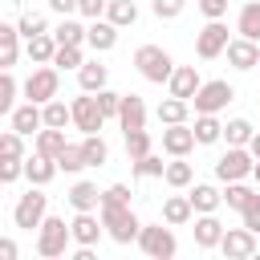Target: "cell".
Instances as JSON below:
<instances>
[{"instance_id": "6da1fadb", "label": "cell", "mask_w": 260, "mask_h": 260, "mask_svg": "<svg viewBox=\"0 0 260 260\" xmlns=\"http://www.w3.org/2000/svg\"><path fill=\"white\" fill-rule=\"evenodd\" d=\"M98 211H102L106 236H110L114 244H130V240H138L142 223H138V215H134V207H130V203H102Z\"/></svg>"}, {"instance_id": "7a4b0ae2", "label": "cell", "mask_w": 260, "mask_h": 260, "mask_svg": "<svg viewBox=\"0 0 260 260\" xmlns=\"http://www.w3.org/2000/svg\"><path fill=\"white\" fill-rule=\"evenodd\" d=\"M134 69H138L146 81L162 85V81H171L175 61H171V53H167L162 45H138V49H134Z\"/></svg>"}, {"instance_id": "3957f363", "label": "cell", "mask_w": 260, "mask_h": 260, "mask_svg": "<svg viewBox=\"0 0 260 260\" xmlns=\"http://www.w3.org/2000/svg\"><path fill=\"white\" fill-rule=\"evenodd\" d=\"M69 240H73V228H69L61 215H45V223L37 228V256L57 260V256H65Z\"/></svg>"}, {"instance_id": "277c9868", "label": "cell", "mask_w": 260, "mask_h": 260, "mask_svg": "<svg viewBox=\"0 0 260 260\" xmlns=\"http://www.w3.org/2000/svg\"><path fill=\"white\" fill-rule=\"evenodd\" d=\"M45 215H49V195L32 183V187L16 199V207H12V223H16V228H24V232H32V228H41V223H45Z\"/></svg>"}, {"instance_id": "5b68a950", "label": "cell", "mask_w": 260, "mask_h": 260, "mask_svg": "<svg viewBox=\"0 0 260 260\" xmlns=\"http://www.w3.org/2000/svg\"><path fill=\"white\" fill-rule=\"evenodd\" d=\"M256 171V154L248 146H228L219 158H215V179L219 183H236V179H248Z\"/></svg>"}, {"instance_id": "8992f818", "label": "cell", "mask_w": 260, "mask_h": 260, "mask_svg": "<svg viewBox=\"0 0 260 260\" xmlns=\"http://www.w3.org/2000/svg\"><path fill=\"white\" fill-rule=\"evenodd\" d=\"M138 248H142L150 260H171V256L179 252V240H175L171 223H167V228H162V223H142V232H138Z\"/></svg>"}, {"instance_id": "52a82bcc", "label": "cell", "mask_w": 260, "mask_h": 260, "mask_svg": "<svg viewBox=\"0 0 260 260\" xmlns=\"http://www.w3.org/2000/svg\"><path fill=\"white\" fill-rule=\"evenodd\" d=\"M57 89H61V69L57 65H37L32 73H28V81L20 85V93L28 98V102H53L57 98Z\"/></svg>"}, {"instance_id": "ba28073f", "label": "cell", "mask_w": 260, "mask_h": 260, "mask_svg": "<svg viewBox=\"0 0 260 260\" xmlns=\"http://www.w3.org/2000/svg\"><path fill=\"white\" fill-rule=\"evenodd\" d=\"M69 106H73V126H77L81 134H98V130L110 122V118L102 114V106H98V93H85V89H81V98H73Z\"/></svg>"}, {"instance_id": "9c48e42d", "label": "cell", "mask_w": 260, "mask_h": 260, "mask_svg": "<svg viewBox=\"0 0 260 260\" xmlns=\"http://www.w3.org/2000/svg\"><path fill=\"white\" fill-rule=\"evenodd\" d=\"M228 24L223 20H207L203 28H199V37H195V53L203 57V61H211V57H219V53H228Z\"/></svg>"}, {"instance_id": "30bf717a", "label": "cell", "mask_w": 260, "mask_h": 260, "mask_svg": "<svg viewBox=\"0 0 260 260\" xmlns=\"http://www.w3.org/2000/svg\"><path fill=\"white\" fill-rule=\"evenodd\" d=\"M232 98H236V89H232L228 81H203L191 102H195V114H219Z\"/></svg>"}, {"instance_id": "8fae6325", "label": "cell", "mask_w": 260, "mask_h": 260, "mask_svg": "<svg viewBox=\"0 0 260 260\" xmlns=\"http://www.w3.org/2000/svg\"><path fill=\"white\" fill-rule=\"evenodd\" d=\"M195 146H199V138H195V126H187V122H175V126H167V130H162V150H167L171 158H187Z\"/></svg>"}, {"instance_id": "7c38bea8", "label": "cell", "mask_w": 260, "mask_h": 260, "mask_svg": "<svg viewBox=\"0 0 260 260\" xmlns=\"http://www.w3.org/2000/svg\"><path fill=\"white\" fill-rule=\"evenodd\" d=\"M219 252H223L228 260H248V256H256V232H252V228H228L223 240H219Z\"/></svg>"}, {"instance_id": "4fadbf2b", "label": "cell", "mask_w": 260, "mask_h": 260, "mask_svg": "<svg viewBox=\"0 0 260 260\" xmlns=\"http://www.w3.org/2000/svg\"><path fill=\"white\" fill-rule=\"evenodd\" d=\"M8 126H12V130H20L24 138H37V130L45 126V106L24 98V106H16V110L8 114Z\"/></svg>"}, {"instance_id": "5bb4252c", "label": "cell", "mask_w": 260, "mask_h": 260, "mask_svg": "<svg viewBox=\"0 0 260 260\" xmlns=\"http://www.w3.org/2000/svg\"><path fill=\"white\" fill-rule=\"evenodd\" d=\"M228 65H232V69H240V73L256 69V65H260V41L232 37V41H228Z\"/></svg>"}, {"instance_id": "9a60e30c", "label": "cell", "mask_w": 260, "mask_h": 260, "mask_svg": "<svg viewBox=\"0 0 260 260\" xmlns=\"http://www.w3.org/2000/svg\"><path fill=\"white\" fill-rule=\"evenodd\" d=\"M69 228H73V244H85V248H93V244L106 236V223H102L93 211H77V215L69 219Z\"/></svg>"}, {"instance_id": "2e32d148", "label": "cell", "mask_w": 260, "mask_h": 260, "mask_svg": "<svg viewBox=\"0 0 260 260\" xmlns=\"http://www.w3.org/2000/svg\"><path fill=\"white\" fill-rule=\"evenodd\" d=\"M118 126H122V134H130V130H146V102H142L138 93H122Z\"/></svg>"}, {"instance_id": "e0dca14e", "label": "cell", "mask_w": 260, "mask_h": 260, "mask_svg": "<svg viewBox=\"0 0 260 260\" xmlns=\"http://www.w3.org/2000/svg\"><path fill=\"white\" fill-rule=\"evenodd\" d=\"M199 85H203V77H199L195 65H175V73H171V81H167V89H171L175 98H187V102L199 93Z\"/></svg>"}, {"instance_id": "ac0fdd59", "label": "cell", "mask_w": 260, "mask_h": 260, "mask_svg": "<svg viewBox=\"0 0 260 260\" xmlns=\"http://www.w3.org/2000/svg\"><path fill=\"white\" fill-rule=\"evenodd\" d=\"M191 232H195V248H203V252H207V248H219V240H223V232H228V228L215 219V211H203V215L195 219V228H191Z\"/></svg>"}, {"instance_id": "d6986e66", "label": "cell", "mask_w": 260, "mask_h": 260, "mask_svg": "<svg viewBox=\"0 0 260 260\" xmlns=\"http://www.w3.org/2000/svg\"><path fill=\"white\" fill-rule=\"evenodd\" d=\"M85 45L93 49V53H110L114 45H118V24L114 20H89V37H85Z\"/></svg>"}, {"instance_id": "ffe728a7", "label": "cell", "mask_w": 260, "mask_h": 260, "mask_svg": "<svg viewBox=\"0 0 260 260\" xmlns=\"http://www.w3.org/2000/svg\"><path fill=\"white\" fill-rule=\"evenodd\" d=\"M65 199H69L73 211H98V207H102V191H98L93 183H85V179H77V183L65 191Z\"/></svg>"}, {"instance_id": "44dd1931", "label": "cell", "mask_w": 260, "mask_h": 260, "mask_svg": "<svg viewBox=\"0 0 260 260\" xmlns=\"http://www.w3.org/2000/svg\"><path fill=\"white\" fill-rule=\"evenodd\" d=\"M57 171H61V167H57V158H49V154H37V150H32V158H24V179L37 183V187L53 183Z\"/></svg>"}, {"instance_id": "7402d4cb", "label": "cell", "mask_w": 260, "mask_h": 260, "mask_svg": "<svg viewBox=\"0 0 260 260\" xmlns=\"http://www.w3.org/2000/svg\"><path fill=\"white\" fill-rule=\"evenodd\" d=\"M191 215H195L191 195H167V199H162V223L183 228V223H191Z\"/></svg>"}, {"instance_id": "603a6c76", "label": "cell", "mask_w": 260, "mask_h": 260, "mask_svg": "<svg viewBox=\"0 0 260 260\" xmlns=\"http://www.w3.org/2000/svg\"><path fill=\"white\" fill-rule=\"evenodd\" d=\"M65 146H69V138H65V130H57V126H41L37 138H32V150H37V154H49V158H57Z\"/></svg>"}, {"instance_id": "cb8c5ba5", "label": "cell", "mask_w": 260, "mask_h": 260, "mask_svg": "<svg viewBox=\"0 0 260 260\" xmlns=\"http://www.w3.org/2000/svg\"><path fill=\"white\" fill-rule=\"evenodd\" d=\"M24 53H28V61H37V65H53V57H57V37H53V32L28 37V41H24Z\"/></svg>"}, {"instance_id": "d4e9b609", "label": "cell", "mask_w": 260, "mask_h": 260, "mask_svg": "<svg viewBox=\"0 0 260 260\" xmlns=\"http://www.w3.org/2000/svg\"><path fill=\"white\" fill-rule=\"evenodd\" d=\"M106 81H110V69L93 57V61H85L81 69H77V85L85 89V93H98V89H106Z\"/></svg>"}, {"instance_id": "484cf974", "label": "cell", "mask_w": 260, "mask_h": 260, "mask_svg": "<svg viewBox=\"0 0 260 260\" xmlns=\"http://www.w3.org/2000/svg\"><path fill=\"white\" fill-rule=\"evenodd\" d=\"M20 57V28L16 24H0V69H12Z\"/></svg>"}, {"instance_id": "4316f807", "label": "cell", "mask_w": 260, "mask_h": 260, "mask_svg": "<svg viewBox=\"0 0 260 260\" xmlns=\"http://www.w3.org/2000/svg\"><path fill=\"white\" fill-rule=\"evenodd\" d=\"M236 32L248 37V41H260V0H248L236 16Z\"/></svg>"}, {"instance_id": "83f0119b", "label": "cell", "mask_w": 260, "mask_h": 260, "mask_svg": "<svg viewBox=\"0 0 260 260\" xmlns=\"http://www.w3.org/2000/svg\"><path fill=\"white\" fill-rule=\"evenodd\" d=\"M53 37H57V45H85L89 24H81V20H73V16H61V24L53 28Z\"/></svg>"}, {"instance_id": "f1b7e54d", "label": "cell", "mask_w": 260, "mask_h": 260, "mask_svg": "<svg viewBox=\"0 0 260 260\" xmlns=\"http://www.w3.org/2000/svg\"><path fill=\"white\" fill-rule=\"evenodd\" d=\"M219 203H223V191H215L211 183H195V187H191V207H195V215L215 211Z\"/></svg>"}, {"instance_id": "f546056e", "label": "cell", "mask_w": 260, "mask_h": 260, "mask_svg": "<svg viewBox=\"0 0 260 260\" xmlns=\"http://www.w3.org/2000/svg\"><path fill=\"white\" fill-rule=\"evenodd\" d=\"M187 110H191V102L171 93L167 102H158V110H154V114H158V122H162V126H175V122H187Z\"/></svg>"}, {"instance_id": "4dcf8cb0", "label": "cell", "mask_w": 260, "mask_h": 260, "mask_svg": "<svg viewBox=\"0 0 260 260\" xmlns=\"http://www.w3.org/2000/svg\"><path fill=\"white\" fill-rule=\"evenodd\" d=\"M195 138H199V146L219 142V138H223V122H219L215 114H195Z\"/></svg>"}, {"instance_id": "1f68e13d", "label": "cell", "mask_w": 260, "mask_h": 260, "mask_svg": "<svg viewBox=\"0 0 260 260\" xmlns=\"http://www.w3.org/2000/svg\"><path fill=\"white\" fill-rule=\"evenodd\" d=\"M252 134H256V126L248 118H228V126H223V142L228 146H248Z\"/></svg>"}, {"instance_id": "d6a6232c", "label": "cell", "mask_w": 260, "mask_h": 260, "mask_svg": "<svg viewBox=\"0 0 260 260\" xmlns=\"http://www.w3.org/2000/svg\"><path fill=\"white\" fill-rule=\"evenodd\" d=\"M81 150H85V162L89 167H106V158H110V146H106L102 134H85L81 138Z\"/></svg>"}, {"instance_id": "836d02e7", "label": "cell", "mask_w": 260, "mask_h": 260, "mask_svg": "<svg viewBox=\"0 0 260 260\" xmlns=\"http://www.w3.org/2000/svg\"><path fill=\"white\" fill-rule=\"evenodd\" d=\"M57 167H61L65 175H77V171H85L89 162H85V150H81V142H69V146L57 154Z\"/></svg>"}, {"instance_id": "e575fe53", "label": "cell", "mask_w": 260, "mask_h": 260, "mask_svg": "<svg viewBox=\"0 0 260 260\" xmlns=\"http://www.w3.org/2000/svg\"><path fill=\"white\" fill-rule=\"evenodd\" d=\"M162 179H167V187H191L195 171H191V162H187V158H171V162H167V171H162Z\"/></svg>"}, {"instance_id": "d590c367", "label": "cell", "mask_w": 260, "mask_h": 260, "mask_svg": "<svg viewBox=\"0 0 260 260\" xmlns=\"http://www.w3.org/2000/svg\"><path fill=\"white\" fill-rule=\"evenodd\" d=\"M106 20H114L118 28H126V24H134V20H138V4H134V0H110Z\"/></svg>"}, {"instance_id": "8d00e7d4", "label": "cell", "mask_w": 260, "mask_h": 260, "mask_svg": "<svg viewBox=\"0 0 260 260\" xmlns=\"http://www.w3.org/2000/svg\"><path fill=\"white\" fill-rule=\"evenodd\" d=\"M73 122V106H65V102H45V126H57V130H65Z\"/></svg>"}, {"instance_id": "74e56055", "label": "cell", "mask_w": 260, "mask_h": 260, "mask_svg": "<svg viewBox=\"0 0 260 260\" xmlns=\"http://www.w3.org/2000/svg\"><path fill=\"white\" fill-rule=\"evenodd\" d=\"M162 171H167V162L154 150L142 154V158H134V179H162Z\"/></svg>"}, {"instance_id": "f35d334b", "label": "cell", "mask_w": 260, "mask_h": 260, "mask_svg": "<svg viewBox=\"0 0 260 260\" xmlns=\"http://www.w3.org/2000/svg\"><path fill=\"white\" fill-rule=\"evenodd\" d=\"M53 65H57V69H81V65H85V53H81V45H57V57H53Z\"/></svg>"}, {"instance_id": "ab89813d", "label": "cell", "mask_w": 260, "mask_h": 260, "mask_svg": "<svg viewBox=\"0 0 260 260\" xmlns=\"http://www.w3.org/2000/svg\"><path fill=\"white\" fill-rule=\"evenodd\" d=\"M16 77H12V69H4V77H0V114H12L16 110Z\"/></svg>"}, {"instance_id": "60d3db41", "label": "cell", "mask_w": 260, "mask_h": 260, "mask_svg": "<svg viewBox=\"0 0 260 260\" xmlns=\"http://www.w3.org/2000/svg\"><path fill=\"white\" fill-rule=\"evenodd\" d=\"M0 154H4V158H24V134L8 126V130L0 134Z\"/></svg>"}, {"instance_id": "b9f144b4", "label": "cell", "mask_w": 260, "mask_h": 260, "mask_svg": "<svg viewBox=\"0 0 260 260\" xmlns=\"http://www.w3.org/2000/svg\"><path fill=\"white\" fill-rule=\"evenodd\" d=\"M252 195H256V191H252V187H244V179H236V183H228V187H223V203H228V207H236V211H244V203H248Z\"/></svg>"}, {"instance_id": "7bdbcfd3", "label": "cell", "mask_w": 260, "mask_h": 260, "mask_svg": "<svg viewBox=\"0 0 260 260\" xmlns=\"http://www.w3.org/2000/svg\"><path fill=\"white\" fill-rule=\"evenodd\" d=\"M16 28H20V37L28 41V37H41V32H49V20H45L41 12H24V16L16 20Z\"/></svg>"}, {"instance_id": "ee69618b", "label": "cell", "mask_w": 260, "mask_h": 260, "mask_svg": "<svg viewBox=\"0 0 260 260\" xmlns=\"http://www.w3.org/2000/svg\"><path fill=\"white\" fill-rule=\"evenodd\" d=\"M126 154H130V162L142 158V154H150V134L146 130H130L126 134Z\"/></svg>"}, {"instance_id": "f6af8a7d", "label": "cell", "mask_w": 260, "mask_h": 260, "mask_svg": "<svg viewBox=\"0 0 260 260\" xmlns=\"http://www.w3.org/2000/svg\"><path fill=\"white\" fill-rule=\"evenodd\" d=\"M150 8H154V16H158V20H175V16H183L187 0H154Z\"/></svg>"}, {"instance_id": "bcb514c9", "label": "cell", "mask_w": 260, "mask_h": 260, "mask_svg": "<svg viewBox=\"0 0 260 260\" xmlns=\"http://www.w3.org/2000/svg\"><path fill=\"white\" fill-rule=\"evenodd\" d=\"M98 106H102L106 118H118V110H122V93H114V89H98Z\"/></svg>"}, {"instance_id": "7dc6e473", "label": "cell", "mask_w": 260, "mask_h": 260, "mask_svg": "<svg viewBox=\"0 0 260 260\" xmlns=\"http://www.w3.org/2000/svg\"><path fill=\"white\" fill-rule=\"evenodd\" d=\"M20 175H24V158H4V162H0V183H4V187H12Z\"/></svg>"}, {"instance_id": "c3c4849f", "label": "cell", "mask_w": 260, "mask_h": 260, "mask_svg": "<svg viewBox=\"0 0 260 260\" xmlns=\"http://www.w3.org/2000/svg\"><path fill=\"white\" fill-rule=\"evenodd\" d=\"M240 215H244V228H252V232L260 236V191L244 203V211H240Z\"/></svg>"}, {"instance_id": "681fc988", "label": "cell", "mask_w": 260, "mask_h": 260, "mask_svg": "<svg viewBox=\"0 0 260 260\" xmlns=\"http://www.w3.org/2000/svg\"><path fill=\"white\" fill-rule=\"evenodd\" d=\"M102 203H130V187L126 183H110L102 191Z\"/></svg>"}, {"instance_id": "f907efd6", "label": "cell", "mask_w": 260, "mask_h": 260, "mask_svg": "<svg viewBox=\"0 0 260 260\" xmlns=\"http://www.w3.org/2000/svg\"><path fill=\"white\" fill-rule=\"evenodd\" d=\"M228 4H232V0H199V12H203L207 20H223Z\"/></svg>"}, {"instance_id": "816d5d0a", "label": "cell", "mask_w": 260, "mask_h": 260, "mask_svg": "<svg viewBox=\"0 0 260 260\" xmlns=\"http://www.w3.org/2000/svg\"><path fill=\"white\" fill-rule=\"evenodd\" d=\"M106 8H110V0H81V4H77V12H81V16H89V20L106 16Z\"/></svg>"}, {"instance_id": "f5cc1de1", "label": "cell", "mask_w": 260, "mask_h": 260, "mask_svg": "<svg viewBox=\"0 0 260 260\" xmlns=\"http://www.w3.org/2000/svg\"><path fill=\"white\" fill-rule=\"evenodd\" d=\"M77 4H81V0H49V8H53L57 16H73V12H77Z\"/></svg>"}, {"instance_id": "db71d44e", "label": "cell", "mask_w": 260, "mask_h": 260, "mask_svg": "<svg viewBox=\"0 0 260 260\" xmlns=\"http://www.w3.org/2000/svg\"><path fill=\"white\" fill-rule=\"evenodd\" d=\"M0 260H16V244L12 240H0Z\"/></svg>"}, {"instance_id": "11a10c76", "label": "cell", "mask_w": 260, "mask_h": 260, "mask_svg": "<svg viewBox=\"0 0 260 260\" xmlns=\"http://www.w3.org/2000/svg\"><path fill=\"white\" fill-rule=\"evenodd\" d=\"M248 150H252V154H256V158H260V130H256V134H252V142H248Z\"/></svg>"}, {"instance_id": "9f6ffc18", "label": "cell", "mask_w": 260, "mask_h": 260, "mask_svg": "<svg viewBox=\"0 0 260 260\" xmlns=\"http://www.w3.org/2000/svg\"><path fill=\"white\" fill-rule=\"evenodd\" d=\"M252 179H256V187H260V158H256V171H252Z\"/></svg>"}]
</instances>
